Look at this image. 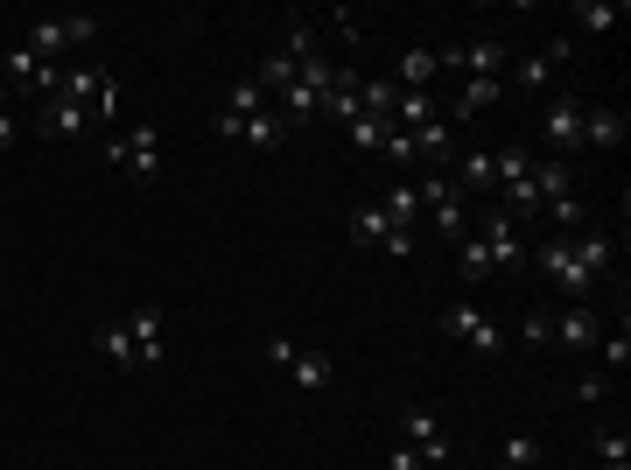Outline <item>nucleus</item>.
I'll return each mask as SVG.
<instances>
[{
  "label": "nucleus",
  "mask_w": 631,
  "mask_h": 470,
  "mask_svg": "<svg viewBox=\"0 0 631 470\" xmlns=\"http://www.w3.org/2000/svg\"><path fill=\"white\" fill-rule=\"evenodd\" d=\"M456 190H499V168H491V147H470L464 162H456Z\"/></svg>",
  "instance_id": "obj_19"
},
{
  "label": "nucleus",
  "mask_w": 631,
  "mask_h": 470,
  "mask_svg": "<svg viewBox=\"0 0 631 470\" xmlns=\"http://www.w3.org/2000/svg\"><path fill=\"white\" fill-rule=\"evenodd\" d=\"M624 127V106H583V147H618Z\"/></svg>",
  "instance_id": "obj_15"
},
{
  "label": "nucleus",
  "mask_w": 631,
  "mask_h": 470,
  "mask_svg": "<svg viewBox=\"0 0 631 470\" xmlns=\"http://www.w3.org/2000/svg\"><path fill=\"white\" fill-rule=\"evenodd\" d=\"M477 239H485V253H491V274L526 267V239H520V225H512L505 211H491L485 225H477Z\"/></svg>",
  "instance_id": "obj_7"
},
{
  "label": "nucleus",
  "mask_w": 631,
  "mask_h": 470,
  "mask_svg": "<svg viewBox=\"0 0 631 470\" xmlns=\"http://www.w3.org/2000/svg\"><path fill=\"white\" fill-rule=\"evenodd\" d=\"M400 436H407V449L421 463H449V436H443V422H435V407H407V415H400Z\"/></svg>",
  "instance_id": "obj_8"
},
{
  "label": "nucleus",
  "mask_w": 631,
  "mask_h": 470,
  "mask_svg": "<svg viewBox=\"0 0 631 470\" xmlns=\"http://www.w3.org/2000/svg\"><path fill=\"white\" fill-rule=\"evenodd\" d=\"M603 470H631V463H603Z\"/></svg>",
  "instance_id": "obj_43"
},
{
  "label": "nucleus",
  "mask_w": 631,
  "mask_h": 470,
  "mask_svg": "<svg viewBox=\"0 0 631 470\" xmlns=\"http://www.w3.org/2000/svg\"><path fill=\"white\" fill-rule=\"evenodd\" d=\"M435 78H443V56H435V50H407V56H400V91H428Z\"/></svg>",
  "instance_id": "obj_21"
},
{
  "label": "nucleus",
  "mask_w": 631,
  "mask_h": 470,
  "mask_svg": "<svg viewBox=\"0 0 631 470\" xmlns=\"http://www.w3.org/2000/svg\"><path fill=\"white\" fill-rule=\"evenodd\" d=\"M91 337H99V351H106V359H112V365H127V372H141V359H133V337H127V324H99V330H91Z\"/></svg>",
  "instance_id": "obj_32"
},
{
  "label": "nucleus",
  "mask_w": 631,
  "mask_h": 470,
  "mask_svg": "<svg viewBox=\"0 0 631 470\" xmlns=\"http://www.w3.org/2000/svg\"><path fill=\"white\" fill-rule=\"evenodd\" d=\"M127 337H133V359H141V372L162 365V309H133V316H127Z\"/></svg>",
  "instance_id": "obj_16"
},
{
  "label": "nucleus",
  "mask_w": 631,
  "mask_h": 470,
  "mask_svg": "<svg viewBox=\"0 0 631 470\" xmlns=\"http://www.w3.org/2000/svg\"><path fill=\"white\" fill-rule=\"evenodd\" d=\"M435 56H443L449 78H499L505 70V43H491V35H477V43H443Z\"/></svg>",
  "instance_id": "obj_5"
},
{
  "label": "nucleus",
  "mask_w": 631,
  "mask_h": 470,
  "mask_svg": "<svg viewBox=\"0 0 631 470\" xmlns=\"http://www.w3.org/2000/svg\"><path fill=\"white\" fill-rule=\"evenodd\" d=\"M0 147H14V112H8V85H0Z\"/></svg>",
  "instance_id": "obj_41"
},
{
  "label": "nucleus",
  "mask_w": 631,
  "mask_h": 470,
  "mask_svg": "<svg viewBox=\"0 0 631 470\" xmlns=\"http://www.w3.org/2000/svg\"><path fill=\"white\" fill-rule=\"evenodd\" d=\"M218 112H232V120H253V112H266V91H260V78H239V85H232V99H225Z\"/></svg>",
  "instance_id": "obj_33"
},
{
  "label": "nucleus",
  "mask_w": 631,
  "mask_h": 470,
  "mask_svg": "<svg viewBox=\"0 0 631 470\" xmlns=\"http://www.w3.org/2000/svg\"><path fill=\"white\" fill-rule=\"evenodd\" d=\"M344 141H351L358 155H379V141H387V120H372V112H358V120L344 127Z\"/></svg>",
  "instance_id": "obj_35"
},
{
  "label": "nucleus",
  "mask_w": 631,
  "mask_h": 470,
  "mask_svg": "<svg viewBox=\"0 0 631 470\" xmlns=\"http://www.w3.org/2000/svg\"><path fill=\"white\" fill-rule=\"evenodd\" d=\"M491 168H499V190H512V183L533 176V155H526L520 141H505V147H491Z\"/></svg>",
  "instance_id": "obj_28"
},
{
  "label": "nucleus",
  "mask_w": 631,
  "mask_h": 470,
  "mask_svg": "<svg viewBox=\"0 0 631 470\" xmlns=\"http://www.w3.org/2000/svg\"><path fill=\"white\" fill-rule=\"evenodd\" d=\"M414 190H421V211H428V225H435L443 239H464V232H470V218H464V197H456L449 168H435V176H421Z\"/></svg>",
  "instance_id": "obj_3"
},
{
  "label": "nucleus",
  "mask_w": 631,
  "mask_h": 470,
  "mask_svg": "<svg viewBox=\"0 0 631 470\" xmlns=\"http://www.w3.org/2000/svg\"><path fill=\"white\" fill-rule=\"evenodd\" d=\"M597 457H603V463H631V428H624V422H603V428H597Z\"/></svg>",
  "instance_id": "obj_36"
},
{
  "label": "nucleus",
  "mask_w": 631,
  "mask_h": 470,
  "mask_svg": "<svg viewBox=\"0 0 631 470\" xmlns=\"http://www.w3.org/2000/svg\"><path fill=\"white\" fill-rule=\"evenodd\" d=\"M520 337H526L533 351H541L547 337H554V316H547V309H526V324H520Z\"/></svg>",
  "instance_id": "obj_39"
},
{
  "label": "nucleus",
  "mask_w": 631,
  "mask_h": 470,
  "mask_svg": "<svg viewBox=\"0 0 631 470\" xmlns=\"http://www.w3.org/2000/svg\"><path fill=\"white\" fill-rule=\"evenodd\" d=\"M449 147H456V134H449V120H428L414 134V162H449Z\"/></svg>",
  "instance_id": "obj_30"
},
{
  "label": "nucleus",
  "mask_w": 631,
  "mask_h": 470,
  "mask_svg": "<svg viewBox=\"0 0 631 470\" xmlns=\"http://www.w3.org/2000/svg\"><path fill=\"white\" fill-rule=\"evenodd\" d=\"M597 351H603V365H597V372H610V380H618V372L631 365V330L618 324V330H610V337H597Z\"/></svg>",
  "instance_id": "obj_34"
},
{
  "label": "nucleus",
  "mask_w": 631,
  "mask_h": 470,
  "mask_svg": "<svg viewBox=\"0 0 631 470\" xmlns=\"http://www.w3.org/2000/svg\"><path fill=\"white\" fill-rule=\"evenodd\" d=\"M379 155H387L393 168H407V162H414V134H400V127H387V141H379Z\"/></svg>",
  "instance_id": "obj_37"
},
{
  "label": "nucleus",
  "mask_w": 631,
  "mask_h": 470,
  "mask_svg": "<svg viewBox=\"0 0 631 470\" xmlns=\"http://www.w3.org/2000/svg\"><path fill=\"white\" fill-rule=\"evenodd\" d=\"M35 134H43V141H70V134H85V106L56 91V99H43V120H35Z\"/></svg>",
  "instance_id": "obj_14"
},
{
  "label": "nucleus",
  "mask_w": 631,
  "mask_h": 470,
  "mask_svg": "<svg viewBox=\"0 0 631 470\" xmlns=\"http://www.w3.org/2000/svg\"><path fill=\"white\" fill-rule=\"evenodd\" d=\"M533 190H541V204H554V197H576V168H568L562 155L533 162Z\"/></svg>",
  "instance_id": "obj_18"
},
{
  "label": "nucleus",
  "mask_w": 631,
  "mask_h": 470,
  "mask_svg": "<svg viewBox=\"0 0 631 470\" xmlns=\"http://www.w3.org/2000/svg\"><path fill=\"white\" fill-rule=\"evenodd\" d=\"M289 380H295L302 393H323V386L337 380V365L323 359V351H295V359H289Z\"/></svg>",
  "instance_id": "obj_20"
},
{
  "label": "nucleus",
  "mask_w": 631,
  "mask_h": 470,
  "mask_svg": "<svg viewBox=\"0 0 631 470\" xmlns=\"http://www.w3.org/2000/svg\"><path fill=\"white\" fill-rule=\"evenodd\" d=\"M443 330L464 337L470 351H499V324H491V316L477 309V303H449V309H443Z\"/></svg>",
  "instance_id": "obj_11"
},
{
  "label": "nucleus",
  "mask_w": 631,
  "mask_h": 470,
  "mask_svg": "<svg viewBox=\"0 0 631 470\" xmlns=\"http://www.w3.org/2000/svg\"><path fill=\"white\" fill-rule=\"evenodd\" d=\"M533 267H541L554 288L568 295V303H589V295H597V274L583 267V253H576V239H554V247H541V253H526Z\"/></svg>",
  "instance_id": "obj_2"
},
{
  "label": "nucleus",
  "mask_w": 631,
  "mask_h": 470,
  "mask_svg": "<svg viewBox=\"0 0 631 470\" xmlns=\"http://www.w3.org/2000/svg\"><path fill=\"white\" fill-rule=\"evenodd\" d=\"M379 211H387L393 225H407V232H421V190L414 183H393V190L379 197Z\"/></svg>",
  "instance_id": "obj_24"
},
{
  "label": "nucleus",
  "mask_w": 631,
  "mask_h": 470,
  "mask_svg": "<svg viewBox=\"0 0 631 470\" xmlns=\"http://www.w3.org/2000/svg\"><path fill=\"white\" fill-rule=\"evenodd\" d=\"M597 309H589V303H568V316H562V324H554V337H547V345H562V351H597Z\"/></svg>",
  "instance_id": "obj_13"
},
{
  "label": "nucleus",
  "mask_w": 631,
  "mask_h": 470,
  "mask_svg": "<svg viewBox=\"0 0 631 470\" xmlns=\"http://www.w3.org/2000/svg\"><path fill=\"white\" fill-rule=\"evenodd\" d=\"M568 56H576V43H568V35H562V43H547V50H533V56H526V64H512V85H520V91H541V85L554 78V70H562V64H568Z\"/></svg>",
  "instance_id": "obj_12"
},
{
  "label": "nucleus",
  "mask_w": 631,
  "mask_h": 470,
  "mask_svg": "<svg viewBox=\"0 0 631 470\" xmlns=\"http://www.w3.org/2000/svg\"><path fill=\"white\" fill-rule=\"evenodd\" d=\"M541 211L554 218V239H576V232H589V211H583V197H554V204H541Z\"/></svg>",
  "instance_id": "obj_29"
},
{
  "label": "nucleus",
  "mask_w": 631,
  "mask_h": 470,
  "mask_svg": "<svg viewBox=\"0 0 631 470\" xmlns=\"http://www.w3.org/2000/svg\"><path fill=\"white\" fill-rule=\"evenodd\" d=\"M91 35H99V22H91V14H50V22H35V29H29V50L43 56V64H56L64 50L91 43Z\"/></svg>",
  "instance_id": "obj_4"
},
{
  "label": "nucleus",
  "mask_w": 631,
  "mask_h": 470,
  "mask_svg": "<svg viewBox=\"0 0 631 470\" xmlns=\"http://www.w3.org/2000/svg\"><path fill=\"white\" fill-rule=\"evenodd\" d=\"M106 168H127L133 183H155L162 176V127H127V134L106 141Z\"/></svg>",
  "instance_id": "obj_1"
},
{
  "label": "nucleus",
  "mask_w": 631,
  "mask_h": 470,
  "mask_svg": "<svg viewBox=\"0 0 631 470\" xmlns=\"http://www.w3.org/2000/svg\"><path fill=\"white\" fill-rule=\"evenodd\" d=\"M393 99H400V85H387V78H358V112H372V120H393Z\"/></svg>",
  "instance_id": "obj_31"
},
{
  "label": "nucleus",
  "mask_w": 631,
  "mask_h": 470,
  "mask_svg": "<svg viewBox=\"0 0 631 470\" xmlns=\"http://www.w3.org/2000/svg\"><path fill=\"white\" fill-rule=\"evenodd\" d=\"M295 351H302V345H295V337H281V330H274V337H266V365H274V372H289V359H295Z\"/></svg>",
  "instance_id": "obj_40"
},
{
  "label": "nucleus",
  "mask_w": 631,
  "mask_h": 470,
  "mask_svg": "<svg viewBox=\"0 0 631 470\" xmlns=\"http://www.w3.org/2000/svg\"><path fill=\"white\" fill-rule=\"evenodd\" d=\"M568 22H576L583 35H610L624 22V8H603V0H576V8H568Z\"/></svg>",
  "instance_id": "obj_26"
},
{
  "label": "nucleus",
  "mask_w": 631,
  "mask_h": 470,
  "mask_svg": "<svg viewBox=\"0 0 631 470\" xmlns=\"http://www.w3.org/2000/svg\"><path fill=\"white\" fill-rule=\"evenodd\" d=\"M0 70H8V78L22 85V91H43V99H56V78H64V70H56V64H43V56H35L29 43L0 50Z\"/></svg>",
  "instance_id": "obj_9"
},
{
  "label": "nucleus",
  "mask_w": 631,
  "mask_h": 470,
  "mask_svg": "<svg viewBox=\"0 0 631 470\" xmlns=\"http://www.w3.org/2000/svg\"><path fill=\"white\" fill-rule=\"evenodd\" d=\"M541 134H547V147H554V155H576V147H583V99H554L547 112H541Z\"/></svg>",
  "instance_id": "obj_10"
},
{
  "label": "nucleus",
  "mask_w": 631,
  "mask_h": 470,
  "mask_svg": "<svg viewBox=\"0 0 631 470\" xmlns=\"http://www.w3.org/2000/svg\"><path fill=\"white\" fill-rule=\"evenodd\" d=\"M456 281H464V288L491 281V253H485V239H477V232H464V247H456Z\"/></svg>",
  "instance_id": "obj_23"
},
{
  "label": "nucleus",
  "mask_w": 631,
  "mask_h": 470,
  "mask_svg": "<svg viewBox=\"0 0 631 470\" xmlns=\"http://www.w3.org/2000/svg\"><path fill=\"white\" fill-rule=\"evenodd\" d=\"M387 470H428V463H421V457H414V449H407V442H400V449H393V463H387Z\"/></svg>",
  "instance_id": "obj_42"
},
{
  "label": "nucleus",
  "mask_w": 631,
  "mask_h": 470,
  "mask_svg": "<svg viewBox=\"0 0 631 470\" xmlns=\"http://www.w3.org/2000/svg\"><path fill=\"white\" fill-rule=\"evenodd\" d=\"M428 120H443V112L428 106V91H400V99H393V120H387V127H400V134H421Z\"/></svg>",
  "instance_id": "obj_22"
},
{
  "label": "nucleus",
  "mask_w": 631,
  "mask_h": 470,
  "mask_svg": "<svg viewBox=\"0 0 631 470\" xmlns=\"http://www.w3.org/2000/svg\"><path fill=\"white\" fill-rule=\"evenodd\" d=\"M499 91H505V78H464V91H456V120H477Z\"/></svg>",
  "instance_id": "obj_27"
},
{
  "label": "nucleus",
  "mask_w": 631,
  "mask_h": 470,
  "mask_svg": "<svg viewBox=\"0 0 631 470\" xmlns=\"http://www.w3.org/2000/svg\"><path fill=\"white\" fill-rule=\"evenodd\" d=\"M533 463H541V436H533V428H512L499 442V470H533Z\"/></svg>",
  "instance_id": "obj_25"
},
{
  "label": "nucleus",
  "mask_w": 631,
  "mask_h": 470,
  "mask_svg": "<svg viewBox=\"0 0 631 470\" xmlns=\"http://www.w3.org/2000/svg\"><path fill=\"white\" fill-rule=\"evenodd\" d=\"M56 91H64V99H78V106H91V112H106V120L120 112V85H112L99 64H70L64 78H56Z\"/></svg>",
  "instance_id": "obj_6"
},
{
  "label": "nucleus",
  "mask_w": 631,
  "mask_h": 470,
  "mask_svg": "<svg viewBox=\"0 0 631 470\" xmlns=\"http://www.w3.org/2000/svg\"><path fill=\"white\" fill-rule=\"evenodd\" d=\"M576 401H583V407L610 401V372H583V380H576Z\"/></svg>",
  "instance_id": "obj_38"
},
{
  "label": "nucleus",
  "mask_w": 631,
  "mask_h": 470,
  "mask_svg": "<svg viewBox=\"0 0 631 470\" xmlns=\"http://www.w3.org/2000/svg\"><path fill=\"white\" fill-rule=\"evenodd\" d=\"M351 239H358V247H387V239H393V218L379 211L372 197H358V204H351Z\"/></svg>",
  "instance_id": "obj_17"
}]
</instances>
